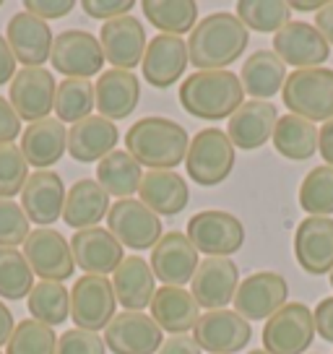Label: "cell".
I'll list each match as a JSON object with an SVG mask.
<instances>
[{"mask_svg": "<svg viewBox=\"0 0 333 354\" xmlns=\"http://www.w3.org/2000/svg\"><path fill=\"white\" fill-rule=\"evenodd\" d=\"M250 32L237 13L216 11L196 24L188 39V57L198 71H227L245 55Z\"/></svg>", "mask_w": 333, "mask_h": 354, "instance_id": "obj_1", "label": "cell"}, {"mask_svg": "<svg viewBox=\"0 0 333 354\" xmlns=\"http://www.w3.org/2000/svg\"><path fill=\"white\" fill-rule=\"evenodd\" d=\"M242 102V81L232 71H196L180 86L182 110L198 120H229Z\"/></svg>", "mask_w": 333, "mask_h": 354, "instance_id": "obj_2", "label": "cell"}, {"mask_svg": "<svg viewBox=\"0 0 333 354\" xmlns=\"http://www.w3.org/2000/svg\"><path fill=\"white\" fill-rule=\"evenodd\" d=\"M188 131L169 118H144L125 133V151L149 169H175L188 156Z\"/></svg>", "mask_w": 333, "mask_h": 354, "instance_id": "obj_3", "label": "cell"}, {"mask_svg": "<svg viewBox=\"0 0 333 354\" xmlns=\"http://www.w3.org/2000/svg\"><path fill=\"white\" fill-rule=\"evenodd\" d=\"M287 110L310 122L333 120V68L292 71L281 88Z\"/></svg>", "mask_w": 333, "mask_h": 354, "instance_id": "obj_4", "label": "cell"}, {"mask_svg": "<svg viewBox=\"0 0 333 354\" xmlns=\"http://www.w3.org/2000/svg\"><path fill=\"white\" fill-rule=\"evenodd\" d=\"M188 177L198 185H219L234 169V144L222 128H203L190 138L185 156Z\"/></svg>", "mask_w": 333, "mask_h": 354, "instance_id": "obj_5", "label": "cell"}, {"mask_svg": "<svg viewBox=\"0 0 333 354\" xmlns=\"http://www.w3.org/2000/svg\"><path fill=\"white\" fill-rule=\"evenodd\" d=\"M188 240L206 258H229L245 245V227L234 214L222 209L198 211L188 221Z\"/></svg>", "mask_w": 333, "mask_h": 354, "instance_id": "obj_6", "label": "cell"}, {"mask_svg": "<svg viewBox=\"0 0 333 354\" xmlns=\"http://www.w3.org/2000/svg\"><path fill=\"white\" fill-rule=\"evenodd\" d=\"M315 339L312 310L302 302H287L263 326V349L268 354H305Z\"/></svg>", "mask_w": 333, "mask_h": 354, "instance_id": "obj_7", "label": "cell"}, {"mask_svg": "<svg viewBox=\"0 0 333 354\" xmlns=\"http://www.w3.org/2000/svg\"><path fill=\"white\" fill-rule=\"evenodd\" d=\"M107 230L115 234V240L133 250H154V245L162 240V219L149 209L141 198L115 201L107 214Z\"/></svg>", "mask_w": 333, "mask_h": 354, "instance_id": "obj_8", "label": "cell"}, {"mask_svg": "<svg viewBox=\"0 0 333 354\" xmlns=\"http://www.w3.org/2000/svg\"><path fill=\"white\" fill-rule=\"evenodd\" d=\"M23 255H26V261H29L34 274L42 277V281L63 284L76 271L70 240H66L53 227H37V230H32L29 237H26V243H23Z\"/></svg>", "mask_w": 333, "mask_h": 354, "instance_id": "obj_9", "label": "cell"}, {"mask_svg": "<svg viewBox=\"0 0 333 354\" xmlns=\"http://www.w3.org/2000/svg\"><path fill=\"white\" fill-rule=\"evenodd\" d=\"M117 297L107 277H84L70 289V318L84 331H102L117 315Z\"/></svg>", "mask_w": 333, "mask_h": 354, "instance_id": "obj_10", "label": "cell"}, {"mask_svg": "<svg viewBox=\"0 0 333 354\" xmlns=\"http://www.w3.org/2000/svg\"><path fill=\"white\" fill-rule=\"evenodd\" d=\"M53 68L68 78H86L102 73L104 68V53H102L99 37H94L86 29H66L55 34L53 53H50Z\"/></svg>", "mask_w": 333, "mask_h": 354, "instance_id": "obj_11", "label": "cell"}, {"mask_svg": "<svg viewBox=\"0 0 333 354\" xmlns=\"http://www.w3.org/2000/svg\"><path fill=\"white\" fill-rule=\"evenodd\" d=\"M289 284L276 271H256L240 281L234 295V313H240L247 323L268 321L276 310L287 305Z\"/></svg>", "mask_w": 333, "mask_h": 354, "instance_id": "obj_12", "label": "cell"}, {"mask_svg": "<svg viewBox=\"0 0 333 354\" xmlns=\"http://www.w3.org/2000/svg\"><path fill=\"white\" fill-rule=\"evenodd\" d=\"M193 339L209 354H237L253 342V326L234 310H209L196 323Z\"/></svg>", "mask_w": 333, "mask_h": 354, "instance_id": "obj_13", "label": "cell"}, {"mask_svg": "<svg viewBox=\"0 0 333 354\" xmlns=\"http://www.w3.org/2000/svg\"><path fill=\"white\" fill-rule=\"evenodd\" d=\"M57 84L47 68H21L11 81L8 102L21 120L39 122L55 110Z\"/></svg>", "mask_w": 333, "mask_h": 354, "instance_id": "obj_14", "label": "cell"}, {"mask_svg": "<svg viewBox=\"0 0 333 354\" xmlns=\"http://www.w3.org/2000/svg\"><path fill=\"white\" fill-rule=\"evenodd\" d=\"M274 53L281 57L284 66L305 71V68H321L331 57V44L325 42V37L312 24L289 21L274 34Z\"/></svg>", "mask_w": 333, "mask_h": 354, "instance_id": "obj_15", "label": "cell"}, {"mask_svg": "<svg viewBox=\"0 0 333 354\" xmlns=\"http://www.w3.org/2000/svg\"><path fill=\"white\" fill-rule=\"evenodd\" d=\"M104 344L112 354H156L164 344V331L151 315L122 310L104 328Z\"/></svg>", "mask_w": 333, "mask_h": 354, "instance_id": "obj_16", "label": "cell"}, {"mask_svg": "<svg viewBox=\"0 0 333 354\" xmlns=\"http://www.w3.org/2000/svg\"><path fill=\"white\" fill-rule=\"evenodd\" d=\"M151 271L164 287L190 284L200 266L198 250L185 232H166L151 250Z\"/></svg>", "mask_w": 333, "mask_h": 354, "instance_id": "obj_17", "label": "cell"}, {"mask_svg": "<svg viewBox=\"0 0 333 354\" xmlns=\"http://www.w3.org/2000/svg\"><path fill=\"white\" fill-rule=\"evenodd\" d=\"M99 44L104 60H110L112 68L117 71H133L135 66L144 63L146 53V29L141 19L135 16H120L104 21L99 29Z\"/></svg>", "mask_w": 333, "mask_h": 354, "instance_id": "obj_18", "label": "cell"}, {"mask_svg": "<svg viewBox=\"0 0 333 354\" xmlns=\"http://www.w3.org/2000/svg\"><path fill=\"white\" fill-rule=\"evenodd\" d=\"M240 287V268L232 258H206L200 261L196 277L190 281V292L200 308L224 310L229 302H234Z\"/></svg>", "mask_w": 333, "mask_h": 354, "instance_id": "obj_19", "label": "cell"}, {"mask_svg": "<svg viewBox=\"0 0 333 354\" xmlns=\"http://www.w3.org/2000/svg\"><path fill=\"white\" fill-rule=\"evenodd\" d=\"M294 258L312 277L333 271V219L331 216H307L297 224L294 232Z\"/></svg>", "mask_w": 333, "mask_h": 354, "instance_id": "obj_20", "label": "cell"}, {"mask_svg": "<svg viewBox=\"0 0 333 354\" xmlns=\"http://www.w3.org/2000/svg\"><path fill=\"white\" fill-rule=\"evenodd\" d=\"M188 42L175 34H156L151 42L146 44L144 53V76L156 88H169L178 84L188 71Z\"/></svg>", "mask_w": 333, "mask_h": 354, "instance_id": "obj_21", "label": "cell"}, {"mask_svg": "<svg viewBox=\"0 0 333 354\" xmlns=\"http://www.w3.org/2000/svg\"><path fill=\"white\" fill-rule=\"evenodd\" d=\"M6 42L11 44V53L23 68H42L53 53V29L50 24L37 19L32 13H16L6 26Z\"/></svg>", "mask_w": 333, "mask_h": 354, "instance_id": "obj_22", "label": "cell"}, {"mask_svg": "<svg viewBox=\"0 0 333 354\" xmlns=\"http://www.w3.org/2000/svg\"><path fill=\"white\" fill-rule=\"evenodd\" d=\"M68 190L63 185V177L53 169H37L29 175L21 190V209L29 221L39 227H50L63 216Z\"/></svg>", "mask_w": 333, "mask_h": 354, "instance_id": "obj_23", "label": "cell"}, {"mask_svg": "<svg viewBox=\"0 0 333 354\" xmlns=\"http://www.w3.org/2000/svg\"><path fill=\"white\" fill-rule=\"evenodd\" d=\"M70 250L78 268H84L89 277H107L115 274L117 266L125 261L122 245L115 240L110 230L91 227V230H78L70 237Z\"/></svg>", "mask_w": 333, "mask_h": 354, "instance_id": "obj_24", "label": "cell"}, {"mask_svg": "<svg viewBox=\"0 0 333 354\" xmlns=\"http://www.w3.org/2000/svg\"><path fill=\"white\" fill-rule=\"evenodd\" d=\"M94 97H97V110L102 118H107L112 122L131 118L141 102V81L133 71L110 68L97 78Z\"/></svg>", "mask_w": 333, "mask_h": 354, "instance_id": "obj_25", "label": "cell"}, {"mask_svg": "<svg viewBox=\"0 0 333 354\" xmlns=\"http://www.w3.org/2000/svg\"><path fill=\"white\" fill-rule=\"evenodd\" d=\"M278 112L274 102L250 100L242 102V107L229 118V128L227 136L234 144V149H245L253 151L260 149L274 138V128H276Z\"/></svg>", "mask_w": 333, "mask_h": 354, "instance_id": "obj_26", "label": "cell"}, {"mask_svg": "<svg viewBox=\"0 0 333 354\" xmlns=\"http://www.w3.org/2000/svg\"><path fill=\"white\" fill-rule=\"evenodd\" d=\"M120 141L117 125L102 115H91L86 120L70 125L68 131V154L81 165L89 162H102L107 154L115 151V146Z\"/></svg>", "mask_w": 333, "mask_h": 354, "instance_id": "obj_27", "label": "cell"}, {"mask_svg": "<svg viewBox=\"0 0 333 354\" xmlns=\"http://www.w3.org/2000/svg\"><path fill=\"white\" fill-rule=\"evenodd\" d=\"M112 289L117 305L131 313H144L156 295V277L144 258L128 255L112 274Z\"/></svg>", "mask_w": 333, "mask_h": 354, "instance_id": "obj_28", "label": "cell"}, {"mask_svg": "<svg viewBox=\"0 0 333 354\" xmlns=\"http://www.w3.org/2000/svg\"><path fill=\"white\" fill-rule=\"evenodd\" d=\"M138 196L156 216H178L188 206L190 190L185 177H180L175 169H149L141 180Z\"/></svg>", "mask_w": 333, "mask_h": 354, "instance_id": "obj_29", "label": "cell"}, {"mask_svg": "<svg viewBox=\"0 0 333 354\" xmlns=\"http://www.w3.org/2000/svg\"><path fill=\"white\" fill-rule=\"evenodd\" d=\"M151 318L166 333H188L200 318V305L185 287H162L151 299Z\"/></svg>", "mask_w": 333, "mask_h": 354, "instance_id": "obj_30", "label": "cell"}, {"mask_svg": "<svg viewBox=\"0 0 333 354\" xmlns=\"http://www.w3.org/2000/svg\"><path fill=\"white\" fill-rule=\"evenodd\" d=\"M68 151V131L57 118H45L39 122H29L21 133V154L37 169L57 165Z\"/></svg>", "mask_w": 333, "mask_h": 354, "instance_id": "obj_31", "label": "cell"}, {"mask_svg": "<svg viewBox=\"0 0 333 354\" xmlns=\"http://www.w3.org/2000/svg\"><path fill=\"white\" fill-rule=\"evenodd\" d=\"M110 214V196L97 180L84 177L73 183L68 190L66 206H63V221L73 230H91Z\"/></svg>", "mask_w": 333, "mask_h": 354, "instance_id": "obj_32", "label": "cell"}, {"mask_svg": "<svg viewBox=\"0 0 333 354\" xmlns=\"http://www.w3.org/2000/svg\"><path fill=\"white\" fill-rule=\"evenodd\" d=\"M240 81L245 94H250L253 100L271 102V97H276L287 84V66L274 50H256L242 63Z\"/></svg>", "mask_w": 333, "mask_h": 354, "instance_id": "obj_33", "label": "cell"}, {"mask_svg": "<svg viewBox=\"0 0 333 354\" xmlns=\"http://www.w3.org/2000/svg\"><path fill=\"white\" fill-rule=\"evenodd\" d=\"M271 141L284 159L305 162V159H312V154L318 151V128H315V122L289 112L276 120Z\"/></svg>", "mask_w": 333, "mask_h": 354, "instance_id": "obj_34", "label": "cell"}, {"mask_svg": "<svg viewBox=\"0 0 333 354\" xmlns=\"http://www.w3.org/2000/svg\"><path fill=\"white\" fill-rule=\"evenodd\" d=\"M144 180V169L128 151H112L97 165V183L107 190V196L115 198H131L138 193Z\"/></svg>", "mask_w": 333, "mask_h": 354, "instance_id": "obj_35", "label": "cell"}, {"mask_svg": "<svg viewBox=\"0 0 333 354\" xmlns=\"http://www.w3.org/2000/svg\"><path fill=\"white\" fill-rule=\"evenodd\" d=\"M146 21L162 34H188L198 24V6L193 0H144Z\"/></svg>", "mask_w": 333, "mask_h": 354, "instance_id": "obj_36", "label": "cell"}, {"mask_svg": "<svg viewBox=\"0 0 333 354\" xmlns=\"http://www.w3.org/2000/svg\"><path fill=\"white\" fill-rule=\"evenodd\" d=\"M97 107L94 84L86 78H66L57 84L55 94V115L60 122H76L91 118V110Z\"/></svg>", "mask_w": 333, "mask_h": 354, "instance_id": "obj_37", "label": "cell"}, {"mask_svg": "<svg viewBox=\"0 0 333 354\" xmlns=\"http://www.w3.org/2000/svg\"><path fill=\"white\" fill-rule=\"evenodd\" d=\"M29 313L34 321L45 323V326H63L70 315V292L57 281H39L34 284L29 295Z\"/></svg>", "mask_w": 333, "mask_h": 354, "instance_id": "obj_38", "label": "cell"}, {"mask_svg": "<svg viewBox=\"0 0 333 354\" xmlns=\"http://www.w3.org/2000/svg\"><path fill=\"white\" fill-rule=\"evenodd\" d=\"M292 8L284 0H240L237 3V19L245 24L247 32L276 34L292 19Z\"/></svg>", "mask_w": 333, "mask_h": 354, "instance_id": "obj_39", "label": "cell"}, {"mask_svg": "<svg viewBox=\"0 0 333 354\" xmlns=\"http://www.w3.org/2000/svg\"><path fill=\"white\" fill-rule=\"evenodd\" d=\"M34 289V271L16 248H0V297L19 302Z\"/></svg>", "mask_w": 333, "mask_h": 354, "instance_id": "obj_40", "label": "cell"}, {"mask_svg": "<svg viewBox=\"0 0 333 354\" xmlns=\"http://www.w3.org/2000/svg\"><path fill=\"white\" fill-rule=\"evenodd\" d=\"M300 206L307 216L333 214V167H312L300 185Z\"/></svg>", "mask_w": 333, "mask_h": 354, "instance_id": "obj_41", "label": "cell"}, {"mask_svg": "<svg viewBox=\"0 0 333 354\" xmlns=\"http://www.w3.org/2000/svg\"><path fill=\"white\" fill-rule=\"evenodd\" d=\"M6 346H8V354H55L57 336L50 326L26 318V321L16 323L11 342Z\"/></svg>", "mask_w": 333, "mask_h": 354, "instance_id": "obj_42", "label": "cell"}, {"mask_svg": "<svg viewBox=\"0 0 333 354\" xmlns=\"http://www.w3.org/2000/svg\"><path fill=\"white\" fill-rule=\"evenodd\" d=\"M29 180V162L21 154V146L3 144L0 146V198L11 201L21 193Z\"/></svg>", "mask_w": 333, "mask_h": 354, "instance_id": "obj_43", "label": "cell"}, {"mask_svg": "<svg viewBox=\"0 0 333 354\" xmlns=\"http://www.w3.org/2000/svg\"><path fill=\"white\" fill-rule=\"evenodd\" d=\"M29 232V216L23 214L21 203L0 198V248L23 245Z\"/></svg>", "mask_w": 333, "mask_h": 354, "instance_id": "obj_44", "label": "cell"}, {"mask_svg": "<svg viewBox=\"0 0 333 354\" xmlns=\"http://www.w3.org/2000/svg\"><path fill=\"white\" fill-rule=\"evenodd\" d=\"M107 344L99 333L84 331V328H70L57 339L55 354H104Z\"/></svg>", "mask_w": 333, "mask_h": 354, "instance_id": "obj_45", "label": "cell"}, {"mask_svg": "<svg viewBox=\"0 0 333 354\" xmlns=\"http://www.w3.org/2000/svg\"><path fill=\"white\" fill-rule=\"evenodd\" d=\"M81 8L91 19H102V21H112L133 11V0H84Z\"/></svg>", "mask_w": 333, "mask_h": 354, "instance_id": "obj_46", "label": "cell"}, {"mask_svg": "<svg viewBox=\"0 0 333 354\" xmlns=\"http://www.w3.org/2000/svg\"><path fill=\"white\" fill-rule=\"evenodd\" d=\"M76 8L73 0H26L23 3V11L42 19V21H55V19H63L68 13Z\"/></svg>", "mask_w": 333, "mask_h": 354, "instance_id": "obj_47", "label": "cell"}, {"mask_svg": "<svg viewBox=\"0 0 333 354\" xmlns=\"http://www.w3.org/2000/svg\"><path fill=\"white\" fill-rule=\"evenodd\" d=\"M19 133H21V118L16 115L11 102L0 97V146L13 144V138H19Z\"/></svg>", "mask_w": 333, "mask_h": 354, "instance_id": "obj_48", "label": "cell"}, {"mask_svg": "<svg viewBox=\"0 0 333 354\" xmlns=\"http://www.w3.org/2000/svg\"><path fill=\"white\" fill-rule=\"evenodd\" d=\"M312 318H315V333H318L321 339H325L328 344H333V297L321 299V302L315 305Z\"/></svg>", "mask_w": 333, "mask_h": 354, "instance_id": "obj_49", "label": "cell"}, {"mask_svg": "<svg viewBox=\"0 0 333 354\" xmlns=\"http://www.w3.org/2000/svg\"><path fill=\"white\" fill-rule=\"evenodd\" d=\"M203 349L198 346V342L188 336V333H180V336H172L162 344V349L156 354H200Z\"/></svg>", "mask_w": 333, "mask_h": 354, "instance_id": "obj_50", "label": "cell"}, {"mask_svg": "<svg viewBox=\"0 0 333 354\" xmlns=\"http://www.w3.org/2000/svg\"><path fill=\"white\" fill-rule=\"evenodd\" d=\"M16 76V55L11 53V44L6 42V37L0 34V86L11 84Z\"/></svg>", "mask_w": 333, "mask_h": 354, "instance_id": "obj_51", "label": "cell"}, {"mask_svg": "<svg viewBox=\"0 0 333 354\" xmlns=\"http://www.w3.org/2000/svg\"><path fill=\"white\" fill-rule=\"evenodd\" d=\"M318 151L325 159V165L333 167V120L323 122V128L318 131Z\"/></svg>", "mask_w": 333, "mask_h": 354, "instance_id": "obj_52", "label": "cell"}, {"mask_svg": "<svg viewBox=\"0 0 333 354\" xmlns=\"http://www.w3.org/2000/svg\"><path fill=\"white\" fill-rule=\"evenodd\" d=\"M315 29L325 37V42L333 44V3H325L321 11L315 13Z\"/></svg>", "mask_w": 333, "mask_h": 354, "instance_id": "obj_53", "label": "cell"}, {"mask_svg": "<svg viewBox=\"0 0 333 354\" xmlns=\"http://www.w3.org/2000/svg\"><path fill=\"white\" fill-rule=\"evenodd\" d=\"M16 328V321H13V313L11 308L0 299V346H6V344L11 342V333Z\"/></svg>", "mask_w": 333, "mask_h": 354, "instance_id": "obj_54", "label": "cell"}, {"mask_svg": "<svg viewBox=\"0 0 333 354\" xmlns=\"http://www.w3.org/2000/svg\"><path fill=\"white\" fill-rule=\"evenodd\" d=\"M323 6H325V3H321V0H292V3H289V8H292V11H321Z\"/></svg>", "mask_w": 333, "mask_h": 354, "instance_id": "obj_55", "label": "cell"}, {"mask_svg": "<svg viewBox=\"0 0 333 354\" xmlns=\"http://www.w3.org/2000/svg\"><path fill=\"white\" fill-rule=\"evenodd\" d=\"M247 354H268V352H266V349H250Z\"/></svg>", "mask_w": 333, "mask_h": 354, "instance_id": "obj_56", "label": "cell"}, {"mask_svg": "<svg viewBox=\"0 0 333 354\" xmlns=\"http://www.w3.org/2000/svg\"><path fill=\"white\" fill-rule=\"evenodd\" d=\"M331 287H333V271H331Z\"/></svg>", "mask_w": 333, "mask_h": 354, "instance_id": "obj_57", "label": "cell"}, {"mask_svg": "<svg viewBox=\"0 0 333 354\" xmlns=\"http://www.w3.org/2000/svg\"><path fill=\"white\" fill-rule=\"evenodd\" d=\"M0 354H3V352H0Z\"/></svg>", "mask_w": 333, "mask_h": 354, "instance_id": "obj_58", "label": "cell"}]
</instances>
